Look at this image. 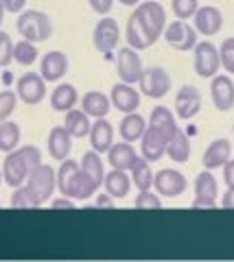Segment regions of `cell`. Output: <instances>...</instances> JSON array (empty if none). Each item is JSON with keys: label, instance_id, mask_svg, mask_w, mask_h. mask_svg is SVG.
<instances>
[{"label": "cell", "instance_id": "f6af8a7d", "mask_svg": "<svg viewBox=\"0 0 234 262\" xmlns=\"http://www.w3.org/2000/svg\"><path fill=\"white\" fill-rule=\"evenodd\" d=\"M51 206L57 210V208H66V210H72L75 208V199H70V196H59V199H53Z\"/></svg>", "mask_w": 234, "mask_h": 262}, {"label": "cell", "instance_id": "9a60e30c", "mask_svg": "<svg viewBox=\"0 0 234 262\" xmlns=\"http://www.w3.org/2000/svg\"><path fill=\"white\" fill-rule=\"evenodd\" d=\"M210 96L219 112H230L234 107V81L228 75H215L210 83Z\"/></svg>", "mask_w": 234, "mask_h": 262}, {"label": "cell", "instance_id": "7a4b0ae2", "mask_svg": "<svg viewBox=\"0 0 234 262\" xmlns=\"http://www.w3.org/2000/svg\"><path fill=\"white\" fill-rule=\"evenodd\" d=\"M57 190L63 196L83 201V199H90V196L99 190V186L83 173V168L79 166L75 160L66 158L57 170Z\"/></svg>", "mask_w": 234, "mask_h": 262}, {"label": "cell", "instance_id": "3957f363", "mask_svg": "<svg viewBox=\"0 0 234 262\" xmlns=\"http://www.w3.org/2000/svg\"><path fill=\"white\" fill-rule=\"evenodd\" d=\"M18 33L29 42H44L53 33V22L44 11L37 9L22 11L18 18Z\"/></svg>", "mask_w": 234, "mask_h": 262}, {"label": "cell", "instance_id": "7bdbcfd3", "mask_svg": "<svg viewBox=\"0 0 234 262\" xmlns=\"http://www.w3.org/2000/svg\"><path fill=\"white\" fill-rule=\"evenodd\" d=\"M223 182L228 184V188H234V160H228L223 166Z\"/></svg>", "mask_w": 234, "mask_h": 262}, {"label": "cell", "instance_id": "83f0119b", "mask_svg": "<svg viewBox=\"0 0 234 262\" xmlns=\"http://www.w3.org/2000/svg\"><path fill=\"white\" fill-rule=\"evenodd\" d=\"M149 125L144 122V118L140 116V114H136V112H129L125 114V118L120 120V138L127 142H136V140H140L142 134H144V129H147Z\"/></svg>", "mask_w": 234, "mask_h": 262}, {"label": "cell", "instance_id": "5b68a950", "mask_svg": "<svg viewBox=\"0 0 234 262\" xmlns=\"http://www.w3.org/2000/svg\"><path fill=\"white\" fill-rule=\"evenodd\" d=\"M27 186L37 196L39 206H44V203L53 196L55 188H57V173H55L53 166H48V164H37V166L29 173Z\"/></svg>", "mask_w": 234, "mask_h": 262}, {"label": "cell", "instance_id": "74e56055", "mask_svg": "<svg viewBox=\"0 0 234 262\" xmlns=\"http://www.w3.org/2000/svg\"><path fill=\"white\" fill-rule=\"evenodd\" d=\"M15 105H18V94L11 90H3L0 92V122H5L15 112Z\"/></svg>", "mask_w": 234, "mask_h": 262}, {"label": "cell", "instance_id": "4316f807", "mask_svg": "<svg viewBox=\"0 0 234 262\" xmlns=\"http://www.w3.org/2000/svg\"><path fill=\"white\" fill-rule=\"evenodd\" d=\"M63 127L68 129V134L72 138H86V136H90L92 122H90V116H88L83 110H75V107H72L70 112H66Z\"/></svg>", "mask_w": 234, "mask_h": 262}, {"label": "cell", "instance_id": "e575fe53", "mask_svg": "<svg viewBox=\"0 0 234 262\" xmlns=\"http://www.w3.org/2000/svg\"><path fill=\"white\" fill-rule=\"evenodd\" d=\"M37 55L39 53H37L35 44L29 42V39H20V42L15 44V48H13V59L18 63H22V66H31L37 59Z\"/></svg>", "mask_w": 234, "mask_h": 262}, {"label": "cell", "instance_id": "60d3db41", "mask_svg": "<svg viewBox=\"0 0 234 262\" xmlns=\"http://www.w3.org/2000/svg\"><path fill=\"white\" fill-rule=\"evenodd\" d=\"M134 206L138 208V210H158L160 206H162V201H160V196L158 194H153L149 190H140V194L136 196V201H134Z\"/></svg>", "mask_w": 234, "mask_h": 262}, {"label": "cell", "instance_id": "9c48e42d", "mask_svg": "<svg viewBox=\"0 0 234 262\" xmlns=\"http://www.w3.org/2000/svg\"><path fill=\"white\" fill-rule=\"evenodd\" d=\"M142 61H140V55L136 48L132 46H125L120 48L118 55H116V72L120 81H125V83H138L140 77H142Z\"/></svg>", "mask_w": 234, "mask_h": 262}, {"label": "cell", "instance_id": "f35d334b", "mask_svg": "<svg viewBox=\"0 0 234 262\" xmlns=\"http://www.w3.org/2000/svg\"><path fill=\"white\" fill-rule=\"evenodd\" d=\"M219 55H221V66L225 72L234 75V37H225L221 42L219 48Z\"/></svg>", "mask_w": 234, "mask_h": 262}, {"label": "cell", "instance_id": "d590c367", "mask_svg": "<svg viewBox=\"0 0 234 262\" xmlns=\"http://www.w3.org/2000/svg\"><path fill=\"white\" fill-rule=\"evenodd\" d=\"M11 208H39V201L29 186H20L11 194Z\"/></svg>", "mask_w": 234, "mask_h": 262}, {"label": "cell", "instance_id": "52a82bcc", "mask_svg": "<svg viewBox=\"0 0 234 262\" xmlns=\"http://www.w3.org/2000/svg\"><path fill=\"white\" fill-rule=\"evenodd\" d=\"M164 39L168 46H173L175 51H193L197 46V29L190 27L186 20L177 18L175 22L166 24L164 29Z\"/></svg>", "mask_w": 234, "mask_h": 262}, {"label": "cell", "instance_id": "ac0fdd59", "mask_svg": "<svg viewBox=\"0 0 234 262\" xmlns=\"http://www.w3.org/2000/svg\"><path fill=\"white\" fill-rule=\"evenodd\" d=\"M68 72V57L61 51H51L42 57V63H39V75H42L48 83L53 81H59L63 75Z\"/></svg>", "mask_w": 234, "mask_h": 262}, {"label": "cell", "instance_id": "bcb514c9", "mask_svg": "<svg viewBox=\"0 0 234 262\" xmlns=\"http://www.w3.org/2000/svg\"><path fill=\"white\" fill-rule=\"evenodd\" d=\"M24 5H27V0H5L7 11H11V13H20L24 9Z\"/></svg>", "mask_w": 234, "mask_h": 262}, {"label": "cell", "instance_id": "ba28073f", "mask_svg": "<svg viewBox=\"0 0 234 262\" xmlns=\"http://www.w3.org/2000/svg\"><path fill=\"white\" fill-rule=\"evenodd\" d=\"M193 51H195V72L204 79H212L221 68L219 48L206 39V42H197Z\"/></svg>", "mask_w": 234, "mask_h": 262}, {"label": "cell", "instance_id": "816d5d0a", "mask_svg": "<svg viewBox=\"0 0 234 262\" xmlns=\"http://www.w3.org/2000/svg\"><path fill=\"white\" fill-rule=\"evenodd\" d=\"M3 179H5V175H3V170H0V184H3Z\"/></svg>", "mask_w": 234, "mask_h": 262}, {"label": "cell", "instance_id": "7402d4cb", "mask_svg": "<svg viewBox=\"0 0 234 262\" xmlns=\"http://www.w3.org/2000/svg\"><path fill=\"white\" fill-rule=\"evenodd\" d=\"M138 160L134 146L125 142H118V144H112L110 151H108V162L112 164V168H120V170H132V166Z\"/></svg>", "mask_w": 234, "mask_h": 262}, {"label": "cell", "instance_id": "ee69618b", "mask_svg": "<svg viewBox=\"0 0 234 262\" xmlns=\"http://www.w3.org/2000/svg\"><path fill=\"white\" fill-rule=\"evenodd\" d=\"M190 206H193V208H208V210H212V208H217V199H206V196H195Z\"/></svg>", "mask_w": 234, "mask_h": 262}, {"label": "cell", "instance_id": "603a6c76", "mask_svg": "<svg viewBox=\"0 0 234 262\" xmlns=\"http://www.w3.org/2000/svg\"><path fill=\"white\" fill-rule=\"evenodd\" d=\"M127 44L132 48H136V51H144V48L156 44V39L147 33V29L142 27V22L138 20L136 13H132L127 20Z\"/></svg>", "mask_w": 234, "mask_h": 262}, {"label": "cell", "instance_id": "5bb4252c", "mask_svg": "<svg viewBox=\"0 0 234 262\" xmlns=\"http://www.w3.org/2000/svg\"><path fill=\"white\" fill-rule=\"evenodd\" d=\"M201 110V94L195 85H184L175 96V114L182 120L195 118Z\"/></svg>", "mask_w": 234, "mask_h": 262}, {"label": "cell", "instance_id": "ab89813d", "mask_svg": "<svg viewBox=\"0 0 234 262\" xmlns=\"http://www.w3.org/2000/svg\"><path fill=\"white\" fill-rule=\"evenodd\" d=\"M13 48L15 44L11 42V37L5 31H0V68H7L13 59Z\"/></svg>", "mask_w": 234, "mask_h": 262}, {"label": "cell", "instance_id": "f907efd6", "mask_svg": "<svg viewBox=\"0 0 234 262\" xmlns=\"http://www.w3.org/2000/svg\"><path fill=\"white\" fill-rule=\"evenodd\" d=\"M5 11H7V7H5V0H0V24H3V18H5Z\"/></svg>", "mask_w": 234, "mask_h": 262}, {"label": "cell", "instance_id": "8fae6325", "mask_svg": "<svg viewBox=\"0 0 234 262\" xmlns=\"http://www.w3.org/2000/svg\"><path fill=\"white\" fill-rule=\"evenodd\" d=\"M15 92L22 98V103L37 105V103H42V98L46 94V79L42 75H37V72H27V75H22L18 79Z\"/></svg>", "mask_w": 234, "mask_h": 262}, {"label": "cell", "instance_id": "d6a6232c", "mask_svg": "<svg viewBox=\"0 0 234 262\" xmlns=\"http://www.w3.org/2000/svg\"><path fill=\"white\" fill-rule=\"evenodd\" d=\"M20 142V127L15 122H0V151L3 153H11L18 149Z\"/></svg>", "mask_w": 234, "mask_h": 262}, {"label": "cell", "instance_id": "d4e9b609", "mask_svg": "<svg viewBox=\"0 0 234 262\" xmlns=\"http://www.w3.org/2000/svg\"><path fill=\"white\" fill-rule=\"evenodd\" d=\"M132 177L127 175V170H120V168H112L110 173L105 175V192L112 194L114 199H123V196L129 194V188H132Z\"/></svg>", "mask_w": 234, "mask_h": 262}, {"label": "cell", "instance_id": "b9f144b4", "mask_svg": "<svg viewBox=\"0 0 234 262\" xmlns=\"http://www.w3.org/2000/svg\"><path fill=\"white\" fill-rule=\"evenodd\" d=\"M88 3H90L92 11H96L99 15H108L114 7V0H88Z\"/></svg>", "mask_w": 234, "mask_h": 262}, {"label": "cell", "instance_id": "f546056e", "mask_svg": "<svg viewBox=\"0 0 234 262\" xmlns=\"http://www.w3.org/2000/svg\"><path fill=\"white\" fill-rule=\"evenodd\" d=\"M81 168H83V173L92 179V182L96 186H103V182H105V168H103V160H101V153L99 151H88L83 153V158H81Z\"/></svg>", "mask_w": 234, "mask_h": 262}, {"label": "cell", "instance_id": "e0dca14e", "mask_svg": "<svg viewBox=\"0 0 234 262\" xmlns=\"http://www.w3.org/2000/svg\"><path fill=\"white\" fill-rule=\"evenodd\" d=\"M112 105L118 110V112H123V114H129V112H136L140 107V94H138V90H134L132 83H116L114 88H112Z\"/></svg>", "mask_w": 234, "mask_h": 262}, {"label": "cell", "instance_id": "cb8c5ba5", "mask_svg": "<svg viewBox=\"0 0 234 262\" xmlns=\"http://www.w3.org/2000/svg\"><path fill=\"white\" fill-rule=\"evenodd\" d=\"M112 107V98H108L99 90H92V92H86L81 98V110L92 118H105Z\"/></svg>", "mask_w": 234, "mask_h": 262}, {"label": "cell", "instance_id": "1f68e13d", "mask_svg": "<svg viewBox=\"0 0 234 262\" xmlns=\"http://www.w3.org/2000/svg\"><path fill=\"white\" fill-rule=\"evenodd\" d=\"M153 177H156V173L151 170L149 160L147 158L136 160V164L132 166V182H134V186L138 188V190H149V188L153 186Z\"/></svg>", "mask_w": 234, "mask_h": 262}, {"label": "cell", "instance_id": "6da1fadb", "mask_svg": "<svg viewBox=\"0 0 234 262\" xmlns=\"http://www.w3.org/2000/svg\"><path fill=\"white\" fill-rule=\"evenodd\" d=\"M37 164H42V151L35 144L20 146L11 153H7L5 164H3V175L7 186L20 188L29 179V173L33 170Z\"/></svg>", "mask_w": 234, "mask_h": 262}, {"label": "cell", "instance_id": "277c9868", "mask_svg": "<svg viewBox=\"0 0 234 262\" xmlns=\"http://www.w3.org/2000/svg\"><path fill=\"white\" fill-rule=\"evenodd\" d=\"M136 15H138V20L142 22V27L147 29L149 35L158 42V37L164 35V29H166V11L164 7L156 3V0H144L136 7Z\"/></svg>", "mask_w": 234, "mask_h": 262}, {"label": "cell", "instance_id": "4fadbf2b", "mask_svg": "<svg viewBox=\"0 0 234 262\" xmlns=\"http://www.w3.org/2000/svg\"><path fill=\"white\" fill-rule=\"evenodd\" d=\"M166 146H168V138H166L158 127L149 125L147 129H144V134H142V138H140L142 158H147L149 162L162 160V155L166 153Z\"/></svg>", "mask_w": 234, "mask_h": 262}, {"label": "cell", "instance_id": "836d02e7", "mask_svg": "<svg viewBox=\"0 0 234 262\" xmlns=\"http://www.w3.org/2000/svg\"><path fill=\"white\" fill-rule=\"evenodd\" d=\"M217 192H219V186H217V179L210 170H201L195 179V196H206V199H217Z\"/></svg>", "mask_w": 234, "mask_h": 262}, {"label": "cell", "instance_id": "ffe728a7", "mask_svg": "<svg viewBox=\"0 0 234 262\" xmlns=\"http://www.w3.org/2000/svg\"><path fill=\"white\" fill-rule=\"evenodd\" d=\"M230 153H232L230 140H225V138H219V140L210 142V146H208V149L204 151L201 164H204V168H208V170L221 168V166H225V162L230 160Z\"/></svg>", "mask_w": 234, "mask_h": 262}, {"label": "cell", "instance_id": "44dd1931", "mask_svg": "<svg viewBox=\"0 0 234 262\" xmlns=\"http://www.w3.org/2000/svg\"><path fill=\"white\" fill-rule=\"evenodd\" d=\"M90 144H92V149L99 153H108L110 146L114 144V129H112V125L105 118H96V122H92Z\"/></svg>", "mask_w": 234, "mask_h": 262}, {"label": "cell", "instance_id": "7dc6e473", "mask_svg": "<svg viewBox=\"0 0 234 262\" xmlns=\"http://www.w3.org/2000/svg\"><path fill=\"white\" fill-rule=\"evenodd\" d=\"M221 206L228 208V210H234V188H228V190H225L223 199H221Z\"/></svg>", "mask_w": 234, "mask_h": 262}, {"label": "cell", "instance_id": "f1b7e54d", "mask_svg": "<svg viewBox=\"0 0 234 262\" xmlns=\"http://www.w3.org/2000/svg\"><path fill=\"white\" fill-rule=\"evenodd\" d=\"M149 125L153 127H158L162 134L168 138V142H171V138L175 136V131L180 129L177 127V122H175V116H173V112L164 107V105H158V107H153L151 112V116H149Z\"/></svg>", "mask_w": 234, "mask_h": 262}, {"label": "cell", "instance_id": "4dcf8cb0", "mask_svg": "<svg viewBox=\"0 0 234 262\" xmlns=\"http://www.w3.org/2000/svg\"><path fill=\"white\" fill-rule=\"evenodd\" d=\"M166 155L177 164L188 162V158H190V140H188V136L184 134L182 129H177L175 136L171 138V142H168V146H166Z\"/></svg>", "mask_w": 234, "mask_h": 262}, {"label": "cell", "instance_id": "484cf974", "mask_svg": "<svg viewBox=\"0 0 234 262\" xmlns=\"http://www.w3.org/2000/svg\"><path fill=\"white\" fill-rule=\"evenodd\" d=\"M79 94L72 83H59L51 94V107L55 112H70L77 105Z\"/></svg>", "mask_w": 234, "mask_h": 262}, {"label": "cell", "instance_id": "2e32d148", "mask_svg": "<svg viewBox=\"0 0 234 262\" xmlns=\"http://www.w3.org/2000/svg\"><path fill=\"white\" fill-rule=\"evenodd\" d=\"M193 18H195L193 22H195L197 33H201L204 37L217 35V33L221 31V27H223V15H221V11L217 9V7H212V5L199 7L197 13L193 15Z\"/></svg>", "mask_w": 234, "mask_h": 262}, {"label": "cell", "instance_id": "681fc988", "mask_svg": "<svg viewBox=\"0 0 234 262\" xmlns=\"http://www.w3.org/2000/svg\"><path fill=\"white\" fill-rule=\"evenodd\" d=\"M120 5H125V7H138L140 5V0H118Z\"/></svg>", "mask_w": 234, "mask_h": 262}, {"label": "cell", "instance_id": "7c38bea8", "mask_svg": "<svg viewBox=\"0 0 234 262\" xmlns=\"http://www.w3.org/2000/svg\"><path fill=\"white\" fill-rule=\"evenodd\" d=\"M153 186H156L158 194L162 196H180L186 190V177H184L180 170L175 168H162L158 170L156 177H153Z\"/></svg>", "mask_w": 234, "mask_h": 262}, {"label": "cell", "instance_id": "d6986e66", "mask_svg": "<svg viewBox=\"0 0 234 262\" xmlns=\"http://www.w3.org/2000/svg\"><path fill=\"white\" fill-rule=\"evenodd\" d=\"M48 153H51L53 160H59L63 162L70 155V149H72V136L68 134L66 127H53L51 134H48Z\"/></svg>", "mask_w": 234, "mask_h": 262}, {"label": "cell", "instance_id": "8d00e7d4", "mask_svg": "<svg viewBox=\"0 0 234 262\" xmlns=\"http://www.w3.org/2000/svg\"><path fill=\"white\" fill-rule=\"evenodd\" d=\"M171 7H173L175 18L188 20V18H193V15L197 13V9H199V0H173Z\"/></svg>", "mask_w": 234, "mask_h": 262}, {"label": "cell", "instance_id": "8992f818", "mask_svg": "<svg viewBox=\"0 0 234 262\" xmlns=\"http://www.w3.org/2000/svg\"><path fill=\"white\" fill-rule=\"evenodd\" d=\"M138 85L144 96L162 98L168 94V90H171V75H168L164 68H160V66H149V68L142 70Z\"/></svg>", "mask_w": 234, "mask_h": 262}, {"label": "cell", "instance_id": "30bf717a", "mask_svg": "<svg viewBox=\"0 0 234 262\" xmlns=\"http://www.w3.org/2000/svg\"><path fill=\"white\" fill-rule=\"evenodd\" d=\"M118 39H120V29L114 18H103L96 22V27L92 31V42L99 53L110 55L116 48Z\"/></svg>", "mask_w": 234, "mask_h": 262}, {"label": "cell", "instance_id": "c3c4849f", "mask_svg": "<svg viewBox=\"0 0 234 262\" xmlns=\"http://www.w3.org/2000/svg\"><path fill=\"white\" fill-rule=\"evenodd\" d=\"M112 199H114L112 194H99L96 196V208H112L114 206V201Z\"/></svg>", "mask_w": 234, "mask_h": 262}]
</instances>
